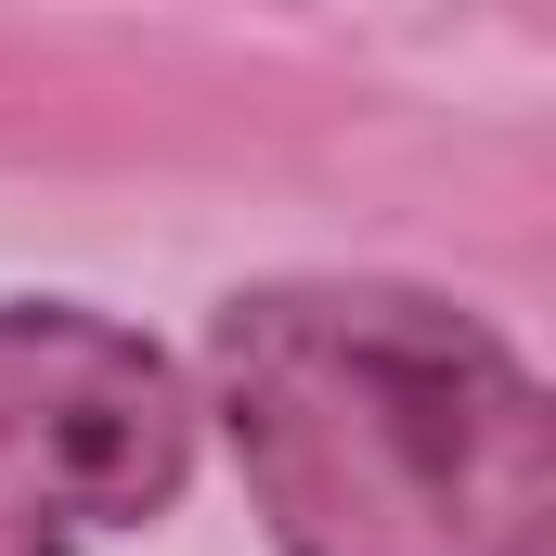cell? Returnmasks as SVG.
<instances>
[{
  "instance_id": "obj_1",
  "label": "cell",
  "mask_w": 556,
  "mask_h": 556,
  "mask_svg": "<svg viewBox=\"0 0 556 556\" xmlns=\"http://www.w3.org/2000/svg\"><path fill=\"white\" fill-rule=\"evenodd\" d=\"M207 415L273 556H556V402L466 298L376 273L233 285Z\"/></svg>"
},
{
  "instance_id": "obj_2",
  "label": "cell",
  "mask_w": 556,
  "mask_h": 556,
  "mask_svg": "<svg viewBox=\"0 0 556 556\" xmlns=\"http://www.w3.org/2000/svg\"><path fill=\"white\" fill-rule=\"evenodd\" d=\"M194 479L181 363L91 298H0V556L155 531Z\"/></svg>"
}]
</instances>
